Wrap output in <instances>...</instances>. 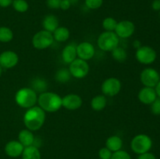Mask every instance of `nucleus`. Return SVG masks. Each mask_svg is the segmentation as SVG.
Wrapping results in <instances>:
<instances>
[{"label": "nucleus", "mask_w": 160, "mask_h": 159, "mask_svg": "<svg viewBox=\"0 0 160 159\" xmlns=\"http://www.w3.org/2000/svg\"><path fill=\"white\" fill-rule=\"evenodd\" d=\"M45 112L39 106H34L27 109L23 115V123L26 129L37 131L43 126L45 121Z\"/></svg>", "instance_id": "nucleus-1"}, {"label": "nucleus", "mask_w": 160, "mask_h": 159, "mask_svg": "<svg viewBox=\"0 0 160 159\" xmlns=\"http://www.w3.org/2000/svg\"><path fill=\"white\" fill-rule=\"evenodd\" d=\"M38 104L45 112L52 113L62 107V98L54 92L45 91L38 97Z\"/></svg>", "instance_id": "nucleus-2"}, {"label": "nucleus", "mask_w": 160, "mask_h": 159, "mask_svg": "<svg viewBox=\"0 0 160 159\" xmlns=\"http://www.w3.org/2000/svg\"><path fill=\"white\" fill-rule=\"evenodd\" d=\"M38 94L31 87H23L17 91L15 101L17 105L23 108H30L38 103Z\"/></svg>", "instance_id": "nucleus-3"}, {"label": "nucleus", "mask_w": 160, "mask_h": 159, "mask_svg": "<svg viewBox=\"0 0 160 159\" xmlns=\"http://www.w3.org/2000/svg\"><path fill=\"white\" fill-rule=\"evenodd\" d=\"M152 147V140L148 135L140 133L134 136L131 142V148L134 153L142 154L150 151Z\"/></svg>", "instance_id": "nucleus-4"}, {"label": "nucleus", "mask_w": 160, "mask_h": 159, "mask_svg": "<svg viewBox=\"0 0 160 159\" xmlns=\"http://www.w3.org/2000/svg\"><path fill=\"white\" fill-rule=\"evenodd\" d=\"M120 38L114 31H104L98 37V48L104 51H112L119 46Z\"/></svg>", "instance_id": "nucleus-5"}, {"label": "nucleus", "mask_w": 160, "mask_h": 159, "mask_svg": "<svg viewBox=\"0 0 160 159\" xmlns=\"http://www.w3.org/2000/svg\"><path fill=\"white\" fill-rule=\"evenodd\" d=\"M54 43V38L52 33L42 30L36 33L32 37V45L38 50H44L49 48Z\"/></svg>", "instance_id": "nucleus-6"}, {"label": "nucleus", "mask_w": 160, "mask_h": 159, "mask_svg": "<svg viewBox=\"0 0 160 159\" xmlns=\"http://www.w3.org/2000/svg\"><path fill=\"white\" fill-rule=\"evenodd\" d=\"M135 57L138 62L143 65H151L157 58V53L156 50L151 46L143 45L137 48L135 52Z\"/></svg>", "instance_id": "nucleus-7"}, {"label": "nucleus", "mask_w": 160, "mask_h": 159, "mask_svg": "<svg viewBox=\"0 0 160 159\" xmlns=\"http://www.w3.org/2000/svg\"><path fill=\"white\" fill-rule=\"evenodd\" d=\"M69 71L71 76L76 79H82L88 74L89 65L87 61L78 58L69 64Z\"/></svg>", "instance_id": "nucleus-8"}, {"label": "nucleus", "mask_w": 160, "mask_h": 159, "mask_svg": "<svg viewBox=\"0 0 160 159\" xmlns=\"http://www.w3.org/2000/svg\"><path fill=\"white\" fill-rule=\"evenodd\" d=\"M121 87V82L118 78L109 77L103 81L102 84L101 90L105 96L114 97L120 93Z\"/></svg>", "instance_id": "nucleus-9"}, {"label": "nucleus", "mask_w": 160, "mask_h": 159, "mask_svg": "<svg viewBox=\"0 0 160 159\" xmlns=\"http://www.w3.org/2000/svg\"><path fill=\"white\" fill-rule=\"evenodd\" d=\"M140 80L145 87L155 88L160 80V75L156 70L148 67L144 69L141 73Z\"/></svg>", "instance_id": "nucleus-10"}, {"label": "nucleus", "mask_w": 160, "mask_h": 159, "mask_svg": "<svg viewBox=\"0 0 160 159\" xmlns=\"http://www.w3.org/2000/svg\"><path fill=\"white\" fill-rule=\"evenodd\" d=\"M135 31V25L130 20H122L117 23L115 31L119 38H129Z\"/></svg>", "instance_id": "nucleus-11"}, {"label": "nucleus", "mask_w": 160, "mask_h": 159, "mask_svg": "<svg viewBox=\"0 0 160 159\" xmlns=\"http://www.w3.org/2000/svg\"><path fill=\"white\" fill-rule=\"evenodd\" d=\"M95 53L94 45L91 42L83 41L77 45V55L79 59L84 61L92 59Z\"/></svg>", "instance_id": "nucleus-12"}, {"label": "nucleus", "mask_w": 160, "mask_h": 159, "mask_svg": "<svg viewBox=\"0 0 160 159\" xmlns=\"http://www.w3.org/2000/svg\"><path fill=\"white\" fill-rule=\"evenodd\" d=\"M19 56L13 51H5L0 54V66L2 69H12L17 65Z\"/></svg>", "instance_id": "nucleus-13"}, {"label": "nucleus", "mask_w": 160, "mask_h": 159, "mask_svg": "<svg viewBox=\"0 0 160 159\" xmlns=\"http://www.w3.org/2000/svg\"><path fill=\"white\" fill-rule=\"evenodd\" d=\"M83 101L81 96L76 94H69L62 98V107L70 111H74L82 106Z\"/></svg>", "instance_id": "nucleus-14"}, {"label": "nucleus", "mask_w": 160, "mask_h": 159, "mask_svg": "<svg viewBox=\"0 0 160 159\" xmlns=\"http://www.w3.org/2000/svg\"><path fill=\"white\" fill-rule=\"evenodd\" d=\"M157 94L153 87H144L139 90L138 98L144 104H151L157 98Z\"/></svg>", "instance_id": "nucleus-15"}, {"label": "nucleus", "mask_w": 160, "mask_h": 159, "mask_svg": "<svg viewBox=\"0 0 160 159\" xmlns=\"http://www.w3.org/2000/svg\"><path fill=\"white\" fill-rule=\"evenodd\" d=\"M24 147L18 140H10L5 146V153L10 157H18L21 156Z\"/></svg>", "instance_id": "nucleus-16"}, {"label": "nucleus", "mask_w": 160, "mask_h": 159, "mask_svg": "<svg viewBox=\"0 0 160 159\" xmlns=\"http://www.w3.org/2000/svg\"><path fill=\"white\" fill-rule=\"evenodd\" d=\"M62 59L66 64H70L78 57L77 55V45L73 43L68 44L62 51Z\"/></svg>", "instance_id": "nucleus-17"}, {"label": "nucleus", "mask_w": 160, "mask_h": 159, "mask_svg": "<svg viewBox=\"0 0 160 159\" xmlns=\"http://www.w3.org/2000/svg\"><path fill=\"white\" fill-rule=\"evenodd\" d=\"M42 26H43L45 31H48V32L52 34L56 28L59 26V20L57 17L52 14H49L44 17L42 20Z\"/></svg>", "instance_id": "nucleus-18"}, {"label": "nucleus", "mask_w": 160, "mask_h": 159, "mask_svg": "<svg viewBox=\"0 0 160 159\" xmlns=\"http://www.w3.org/2000/svg\"><path fill=\"white\" fill-rule=\"evenodd\" d=\"M34 139H35V137H34L32 131L29 130L28 129H22L18 134V141L24 147L33 145Z\"/></svg>", "instance_id": "nucleus-19"}, {"label": "nucleus", "mask_w": 160, "mask_h": 159, "mask_svg": "<svg viewBox=\"0 0 160 159\" xmlns=\"http://www.w3.org/2000/svg\"><path fill=\"white\" fill-rule=\"evenodd\" d=\"M106 147L112 153L118 151L123 147V140L117 135L110 136L106 140Z\"/></svg>", "instance_id": "nucleus-20"}, {"label": "nucleus", "mask_w": 160, "mask_h": 159, "mask_svg": "<svg viewBox=\"0 0 160 159\" xmlns=\"http://www.w3.org/2000/svg\"><path fill=\"white\" fill-rule=\"evenodd\" d=\"M22 159H42L40 150L38 147L31 145V146L26 147L23 149V153L21 154Z\"/></svg>", "instance_id": "nucleus-21"}, {"label": "nucleus", "mask_w": 160, "mask_h": 159, "mask_svg": "<svg viewBox=\"0 0 160 159\" xmlns=\"http://www.w3.org/2000/svg\"><path fill=\"white\" fill-rule=\"evenodd\" d=\"M107 104V100L105 95L99 94L94 97L91 101V107L94 111L100 112L106 108Z\"/></svg>", "instance_id": "nucleus-22"}, {"label": "nucleus", "mask_w": 160, "mask_h": 159, "mask_svg": "<svg viewBox=\"0 0 160 159\" xmlns=\"http://www.w3.org/2000/svg\"><path fill=\"white\" fill-rule=\"evenodd\" d=\"M54 41L58 42H65L69 39L70 35V31L66 26H58L52 33Z\"/></svg>", "instance_id": "nucleus-23"}, {"label": "nucleus", "mask_w": 160, "mask_h": 159, "mask_svg": "<svg viewBox=\"0 0 160 159\" xmlns=\"http://www.w3.org/2000/svg\"><path fill=\"white\" fill-rule=\"evenodd\" d=\"M36 93H38L39 94L43 92L47 91L48 88V83L45 79L42 77H36L31 81V87Z\"/></svg>", "instance_id": "nucleus-24"}, {"label": "nucleus", "mask_w": 160, "mask_h": 159, "mask_svg": "<svg viewBox=\"0 0 160 159\" xmlns=\"http://www.w3.org/2000/svg\"><path fill=\"white\" fill-rule=\"evenodd\" d=\"M71 74H70L69 69L62 68L58 70L55 75V79L57 82L65 84V83L69 82L71 79Z\"/></svg>", "instance_id": "nucleus-25"}, {"label": "nucleus", "mask_w": 160, "mask_h": 159, "mask_svg": "<svg viewBox=\"0 0 160 159\" xmlns=\"http://www.w3.org/2000/svg\"><path fill=\"white\" fill-rule=\"evenodd\" d=\"M112 56L117 62H123L126 61L128 58V53L127 51L123 48L120 46H117V48H114L112 51Z\"/></svg>", "instance_id": "nucleus-26"}, {"label": "nucleus", "mask_w": 160, "mask_h": 159, "mask_svg": "<svg viewBox=\"0 0 160 159\" xmlns=\"http://www.w3.org/2000/svg\"><path fill=\"white\" fill-rule=\"evenodd\" d=\"M13 38L12 30L7 26H0V42L8 43Z\"/></svg>", "instance_id": "nucleus-27"}, {"label": "nucleus", "mask_w": 160, "mask_h": 159, "mask_svg": "<svg viewBox=\"0 0 160 159\" xmlns=\"http://www.w3.org/2000/svg\"><path fill=\"white\" fill-rule=\"evenodd\" d=\"M118 22L113 17H106L102 21V27L105 31H115Z\"/></svg>", "instance_id": "nucleus-28"}, {"label": "nucleus", "mask_w": 160, "mask_h": 159, "mask_svg": "<svg viewBox=\"0 0 160 159\" xmlns=\"http://www.w3.org/2000/svg\"><path fill=\"white\" fill-rule=\"evenodd\" d=\"M12 6L18 12H25L29 9V5L26 0H12Z\"/></svg>", "instance_id": "nucleus-29"}, {"label": "nucleus", "mask_w": 160, "mask_h": 159, "mask_svg": "<svg viewBox=\"0 0 160 159\" xmlns=\"http://www.w3.org/2000/svg\"><path fill=\"white\" fill-rule=\"evenodd\" d=\"M110 159H132L131 156L128 151L120 150L118 151L113 152L112 154V157Z\"/></svg>", "instance_id": "nucleus-30"}, {"label": "nucleus", "mask_w": 160, "mask_h": 159, "mask_svg": "<svg viewBox=\"0 0 160 159\" xmlns=\"http://www.w3.org/2000/svg\"><path fill=\"white\" fill-rule=\"evenodd\" d=\"M86 6L90 9H97L103 4V0H84Z\"/></svg>", "instance_id": "nucleus-31"}, {"label": "nucleus", "mask_w": 160, "mask_h": 159, "mask_svg": "<svg viewBox=\"0 0 160 159\" xmlns=\"http://www.w3.org/2000/svg\"><path fill=\"white\" fill-rule=\"evenodd\" d=\"M112 152L110 150L108 149L106 147H102L98 151V157L100 159H110L112 157Z\"/></svg>", "instance_id": "nucleus-32"}, {"label": "nucleus", "mask_w": 160, "mask_h": 159, "mask_svg": "<svg viewBox=\"0 0 160 159\" xmlns=\"http://www.w3.org/2000/svg\"><path fill=\"white\" fill-rule=\"evenodd\" d=\"M151 112L153 115H160V98H157L151 104Z\"/></svg>", "instance_id": "nucleus-33"}, {"label": "nucleus", "mask_w": 160, "mask_h": 159, "mask_svg": "<svg viewBox=\"0 0 160 159\" xmlns=\"http://www.w3.org/2000/svg\"><path fill=\"white\" fill-rule=\"evenodd\" d=\"M60 2L61 0H47L46 4L50 9H57L60 8Z\"/></svg>", "instance_id": "nucleus-34"}, {"label": "nucleus", "mask_w": 160, "mask_h": 159, "mask_svg": "<svg viewBox=\"0 0 160 159\" xmlns=\"http://www.w3.org/2000/svg\"><path fill=\"white\" fill-rule=\"evenodd\" d=\"M137 159H156V156L151 152H146V153H144V154H139L138 156Z\"/></svg>", "instance_id": "nucleus-35"}, {"label": "nucleus", "mask_w": 160, "mask_h": 159, "mask_svg": "<svg viewBox=\"0 0 160 159\" xmlns=\"http://www.w3.org/2000/svg\"><path fill=\"white\" fill-rule=\"evenodd\" d=\"M71 6V3L69 0H61L60 2V9L62 10H67Z\"/></svg>", "instance_id": "nucleus-36"}, {"label": "nucleus", "mask_w": 160, "mask_h": 159, "mask_svg": "<svg viewBox=\"0 0 160 159\" xmlns=\"http://www.w3.org/2000/svg\"><path fill=\"white\" fill-rule=\"evenodd\" d=\"M12 0H0V6L3 8L9 7L12 5Z\"/></svg>", "instance_id": "nucleus-37"}, {"label": "nucleus", "mask_w": 160, "mask_h": 159, "mask_svg": "<svg viewBox=\"0 0 160 159\" xmlns=\"http://www.w3.org/2000/svg\"><path fill=\"white\" fill-rule=\"evenodd\" d=\"M152 8L155 11H160V1L159 0H154L152 3Z\"/></svg>", "instance_id": "nucleus-38"}, {"label": "nucleus", "mask_w": 160, "mask_h": 159, "mask_svg": "<svg viewBox=\"0 0 160 159\" xmlns=\"http://www.w3.org/2000/svg\"><path fill=\"white\" fill-rule=\"evenodd\" d=\"M155 90H156V94H157L158 98H160V80L159 81V83L157 84V85L155 87Z\"/></svg>", "instance_id": "nucleus-39"}, {"label": "nucleus", "mask_w": 160, "mask_h": 159, "mask_svg": "<svg viewBox=\"0 0 160 159\" xmlns=\"http://www.w3.org/2000/svg\"><path fill=\"white\" fill-rule=\"evenodd\" d=\"M69 1H70V2L71 3V5H75L78 3V0H69Z\"/></svg>", "instance_id": "nucleus-40"}, {"label": "nucleus", "mask_w": 160, "mask_h": 159, "mask_svg": "<svg viewBox=\"0 0 160 159\" xmlns=\"http://www.w3.org/2000/svg\"><path fill=\"white\" fill-rule=\"evenodd\" d=\"M2 67L0 66V76H2Z\"/></svg>", "instance_id": "nucleus-41"}, {"label": "nucleus", "mask_w": 160, "mask_h": 159, "mask_svg": "<svg viewBox=\"0 0 160 159\" xmlns=\"http://www.w3.org/2000/svg\"><path fill=\"white\" fill-rule=\"evenodd\" d=\"M159 17H160V11H159Z\"/></svg>", "instance_id": "nucleus-42"}, {"label": "nucleus", "mask_w": 160, "mask_h": 159, "mask_svg": "<svg viewBox=\"0 0 160 159\" xmlns=\"http://www.w3.org/2000/svg\"><path fill=\"white\" fill-rule=\"evenodd\" d=\"M159 1H160V0H159Z\"/></svg>", "instance_id": "nucleus-43"}]
</instances>
